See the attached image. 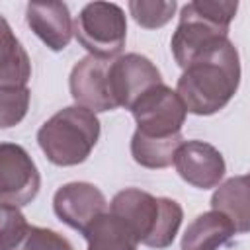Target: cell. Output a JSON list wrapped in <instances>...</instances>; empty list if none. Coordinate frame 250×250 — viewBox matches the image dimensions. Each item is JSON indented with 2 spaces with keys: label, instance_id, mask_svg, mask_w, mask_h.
<instances>
[{
  "label": "cell",
  "instance_id": "obj_1",
  "mask_svg": "<svg viewBox=\"0 0 250 250\" xmlns=\"http://www.w3.org/2000/svg\"><path fill=\"white\" fill-rule=\"evenodd\" d=\"M238 84V51L229 39H225L184 68L176 84V94L186 111L193 115H213L232 100Z\"/></svg>",
  "mask_w": 250,
  "mask_h": 250
},
{
  "label": "cell",
  "instance_id": "obj_2",
  "mask_svg": "<svg viewBox=\"0 0 250 250\" xmlns=\"http://www.w3.org/2000/svg\"><path fill=\"white\" fill-rule=\"evenodd\" d=\"M109 213L121 217L137 240L150 248H168L182 225L184 209L170 197H154L148 191L127 188L113 195Z\"/></svg>",
  "mask_w": 250,
  "mask_h": 250
},
{
  "label": "cell",
  "instance_id": "obj_3",
  "mask_svg": "<svg viewBox=\"0 0 250 250\" xmlns=\"http://www.w3.org/2000/svg\"><path fill=\"white\" fill-rule=\"evenodd\" d=\"M236 10V0H195L186 4L170 41L178 66H189L199 55L229 39V25Z\"/></svg>",
  "mask_w": 250,
  "mask_h": 250
},
{
  "label": "cell",
  "instance_id": "obj_4",
  "mask_svg": "<svg viewBox=\"0 0 250 250\" xmlns=\"http://www.w3.org/2000/svg\"><path fill=\"white\" fill-rule=\"evenodd\" d=\"M100 139V119L96 113L68 105L51 115L37 131V143L49 162L57 166L82 164Z\"/></svg>",
  "mask_w": 250,
  "mask_h": 250
},
{
  "label": "cell",
  "instance_id": "obj_5",
  "mask_svg": "<svg viewBox=\"0 0 250 250\" xmlns=\"http://www.w3.org/2000/svg\"><path fill=\"white\" fill-rule=\"evenodd\" d=\"M78 43L96 59L109 61L121 53L127 39V18L113 2H90L72 21Z\"/></svg>",
  "mask_w": 250,
  "mask_h": 250
},
{
  "label": "cell",
  "instance_id": "obj_6",
  "mask_svg": "<svg viewBox=\"0 0 250 250\" xmlns=\"http://www.w3.org/2000/svg\"><path fill=\"white\" fill-rule=\"evenodd\" d=\"M129 111L137 121V133L150 139H172L182 135L188 113L178 94L164 82L146 90Z\"/></svg>",
  "mask_w": 250,
  "mask_h": 250
},
{
  "label": "cell",
  "instance_id": "obj_7",
  "mask_svg": "<svg viewBox=\"0 0 250 250\" xmlns=\"http://www.w3.org/2000/svg\"><path fill=\"white\" fill-rule=\"evenodd\" d=\"M39 188L41 176L29 152L16 143H0V201L23 207L37 197Z\"/></svg>",
  "mask_w": 250,
  "mask_h": 250
},
{
  "label": "cell",
  "instance_id": "obj_8",
  "mask_svg": "<svg viewBox=\"0 0 250 250\" xmlns=\"http://www.w3.org/2000/svg\"><path fill=\"white\" fill-rule=\"evenodd\" d=\"M107 84L115 105L131 109L146 90L162 84V76L150 59L139 53H127L109 62Z\"/></svg>",
  "mask_w": 250,
  "mask_h": 250
},
{
  "label": "cell",
  "instance_id": "obj_9",
  "mask_svg": "<svg viewBox=\"0 0 250 250\" xmlns=\"http://www.w3.org/2000/svg\"><path fill=\"white\" fill-rule=\"evenodd\" d=\"M107 201L104 193L88 182H70L61 186L53 195L55 215L70 229L84 234V230L105 213Z\"/></svg>",
  "mask_w": 250,
  "mask_h": 250
},
{
  "label": "cell",
  "instance_id": "obj_10",
  "mask_svg": "<svg viewBox=\"0 0 250 250\" xmlns=\"http://www.w3.org/2000/svg\"><path fill=\"white\" fill-rule=\"evenodd\" d=\"M172 162L180 178L199 189L217 188L227 172V164L219 148L205 141H184Z\"/></svg>",
  "mask_w": 250,
  "mask_h": 250
},
{
  "label": "cell",
  "instance_id": "obj_11",
  "mask_svg": "<svg viewBox=\"0 0 250 250\" xmlns=\"http://www.w3.org/2000/svg\"><path fill=\"white\" fill-rule=\"evenodd\" d=\"M107 68H109L107 61L96 59L92 55L80 59L72 66L68 86H70V96L76 102V105L92 113L111 111L117 107L109 94Z\"/></svg>",
  "mask_w": 250,
  "mask_h": 250
},
{
  "label": "cell",
  "instance_id": "obj_12",
  "mask_svg": "<svg viewBox=\"0 0 250 250\" xmlns=\"http://www.w3.org/2000/svg\"><path fill=\"white\" fill-rule=\"evenodd\" d=\"M25 20L31 31L51 51L66 49L74 35L72 18L64 2H29Z\"/></svg>",
  "mask_w": 250,
  "mask_h": 250
},
{
  "label": "cell",
  "instance_id": "obj_13",
  "mask_svg": "<svg viewBox=\"0 0 250 250\" xmlns=\"http://www.w3.org/2000/svg\"><path fill=\"white\" fill-rule=\"evenodd\" d=\"M236 234L234 225L219 211L197 215L182 236V250H219Z\"/></svg>",
  "mask_w": 250,
  "mask_h": 250
},
{
  "label": "cell",
  "instance_id": "obj_14",
  "mask_svg": "<svg viewBox=\"0 0 250 250\" xmlns=\"http://www.w3.org/2000/svg\"><path fill=\"white\" fill-rule=\"evenodd\" d=\"M29 78V55L14 35L6 18L0 16V88H23Z\"/></svg>",
  "mask_w": 250,
  "mask_h": 250
},
{
  "label": "cell",
  "instance_id": "obj_15",
  "mask_svg": "<svg viewBox=\"0 0 250 250\" xmlns=\"http://www.w3.org/2000/svg\"><path fill=\"white\" fill-rule=\"evenodd\" d=\"M88 250H137V236L131 227L113 213H102L86 230Z\"/></svg>",
  "mask_w": 250,
  "mask_h": 250
},
{
  "label": "cell",
  "instance_id": "obj_16",
  "mask_svg": "<svg viewBox=\"0 0 250 250\" xmlns=\"http://www.w3.org/2000/svg\"><path fill=\"white\" fill-rule=\"evenodd\" d=\"M211 207L213 211L223 213L234 225L238 234L248 232V178L242 174L221 184L211 197Z\"/></svg>",
  "mask_w": 250,
  "mask_h": 250
},
{
  "label": "cell",
  "instance_id": "obj_17",
  "mask_svg": "<svg viewBox=\"0 0 250 250\" xmlns=\"http://www.w3.org/2000/svg\"><path fill=\"white\" fill-rule=\"evenodd\" d=\"M182 143H184L182 135L172 139H150L135 131L131 139V156L137 164L145 168H152V170L166 168L172 164L174 154Z\"/></svg>",
  "mask_w": 250,
  "mask_h": 250
},
{
  "label": "cell",
  "instance_id": "obj_18",
  "mask_svg": "<svg viewBox=\"0 0 250 250\" xmlns=\"http://www.w3.org/2000/svg\"><path fill=\"white\" fill-rule=\"evenodd\" d=\"M178 4L172 0H131L129 2V12L133 16V20L145 27V29H158L162 25H166L174 12H176Z\"/></svg>",
  "mask_w": 250,
  "mask_h": 250
},
{
  "label": "cell",
  "instance_id": "obj_19",
  "mask_svg": "<svg viewBox=\"0 0 250 250\" xmlns=\"http://www.w3.org/2000/svg\"><path fill=\"white\" fill-rule=\"evenodd\" d=\"M6 250H74L68 238L57 230L27 225L25 230L16 238V242Z\"/></svg>",
  "mask_w": 250,
  "mask_h": 250
},
{
  "label": "cell",
  "instance_id": "obj_20",
  "mask_svg": "<svg viewBox=\"0 0 250 250\" xmlns=\"http://www.w3.org/2000/svg\"><path fill=\"white\" fill-rule=\"evenodd\" d=\"M31 92L23 88H0V129L18 125L29 107Z\"/></svg>",
  "mask_w": 250,
  "mask_h": 250
},
{
  "label": "cell",
  "instance_id": "obj_21",
  "mask_svg": "<svg viewBox=\"0 0 250 250\" xmlns=\"http://www.w3.org/2000/svg\"><path fill=\"white\" fill-rule=\"evenodd\" d=\"M27 225L29 223L25 221L20 207L0 201V250L10 248Z\"/></svg>",
  "mask_w": 250,
  "mask_h": 250
}]
</instances>
